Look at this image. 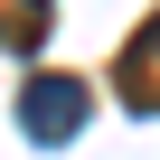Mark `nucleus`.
<instances>
[{
  "instance_id": "nucleus-1",
  "label": "nucleus",
  "mask_w": 160,
  "mask_h": 160,
  "mask_svg": "<svg viewBox=\"0 0 160 160\" xmlns=\"http://www.w3.org/2000/svg\"><path fill=\"white\" fill-rule=\"evenodd\" d=\"M19 132L28 141H75V132H85V75H28Z\"/></svg>"
},
{
  "instance_id": "nucleus-2",
  "label": "nucleus",
  "mask_w": 160,
  "mask_h": 160,
  "mask_svg": "<svg viewBox=\"0 0 160 160\" xmlns=\"http://www.w3.org/2000/svg\"><path fill=\"white\" fill-rule=\"evenodd\" d=\"M122 94H132L141 113H160V19H151V28L122 47Z\"/></svg>"
}]
</instances>
